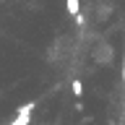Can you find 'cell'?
I'll use <instances>...</instances> for the list:
<instances>
[{"instance_id":"cell-1","label":"cell","mask_w":125,"mask_h":125,"mask_svg":"<svg viewBox=\"0 0 125 125\" xmlns=\"http://www.w3.org/2000/svg\"><path fill=\"white\" fill-rule=\"evenodd\" d=\"M31 109H34V102L21 104V107H18V112H16V120H13L10 125H29V120H31Z\"/></svg>"},{"instance_id":"cell-5","label":"cell","mask_w":125,"mask_h":125,"mask_svg":"<svg viewBox=\"0 0 125 125\" xmlns=\"http://www.w3.org/2000/svg\"><path fill=\"white\" fill-rule=\"evenodd\" d=\"M123 81H125V55H123Z\"/></svg>"},{"instance_id":"cell-4","label":"cell","mask_w":125,"mask_h":125,"mask_svg":"<svg viewBox=\"0 0 125 125\" xmlns=\"http://www.w3.org/2000/svg\"><path fill=\"white\" fill-rule=\"evenodd\" d=\"M73 94H76V96L83 94V83H81V81H73Z\"/></svg>"},{"instance_id":"cell-2","label":"cell","mask_w":125,"mask_h":125,"mask_svg":"<svg viewBox=\"0 0 125 125\" xmlns=\"http://www.w3.org/2000/svg\"><path fill=\"white\" fill-rule=\"evenodd\" d=\"M94 60H99V62H112V47H109L107 42H102V44L94 50Z\"/></svg>"},{"instance_id":"cell-3","label":"cell","mask_w":125,"mask_h":125,"mask_svg":"<svg viewBox=\"0 0 125 125\" xmlns=\"http://www.w3.org/2000/svg\"><path fill=\"white\" fill-rule=\"evenodd\" d=\"M65 10H68L73 18L81 16V0H65Z\"/></svg>"}]
</instances>
